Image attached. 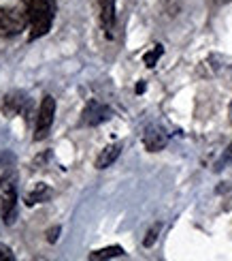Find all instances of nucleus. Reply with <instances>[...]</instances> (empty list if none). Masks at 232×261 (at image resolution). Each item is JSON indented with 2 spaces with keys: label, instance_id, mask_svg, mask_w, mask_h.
Here are the masks:
<instances>
[{
  "label": "nucleus",
  "instance_id": "nucleus-1",
  "mask_svg": "<svg viewBox=\"0 0 232 261\" xmlns=\"http://www.w3.org/2000/svg\"><path fill=\"white\" fill-rule=\"evenodd\" d=\"M28 11V26H30V41L45 37L53 17H56V3L53 0H21Z\"/></svg>",
  "mask_w": 232,
  "mask_h": 261
},
{
  "label": "nucleus",
  "instance_id": "nucleus-2",
  "mask_svg": "<svg viewBox=\"0 0 232 261\" xmlns=\"http://www.w3.org/2000/svg\"><path fill=\"white\" fill-rule=\"evenodd\" d=\"M0 219L5 225H13L17 219V189L13 171L0 180Z\"/></svg>",
  "mask_w": 232,
  "mask_h": 261
},
{
  "label": "nucleus",
  "instance_id": "nucleus-3",
  "mask_svg": "<svg viewBox=\"0 0 232 261\" xmlns=\"http://www.w3.org/2000/svg\"><path fill=\"white\" fill-rule=\"evenodd\" d=\"M28 26V11L21 3L15 7H7L0 11V37H17Z\"/></svg>",
  "mask_w": 232,
  "mask_h": 261
},
{
  "label": "nucleus",
  "instance_id": "nucleus-4",
  "mask_svg": "<svg viewBox=\"0 0 232 261\" xmlns=\"http://www.w3.org/2000/svg\"><path fill=\"white\" fill-rule=\"evenodd\" d=\"M53 118H56V99L51 94H45L39 105L37 122H35V141H41L49 135L53 126Z\"/></svg>",
  "mask_w": 232,
  "mask_h": 261
},
{
  "label": "nucleus",
  "instance_id": "nucleus-5",
  "mask_svg": "<svg viewBox=\"0 0 232 261\" xmlns=\"http://www.w3.org/2000/svg\"><path fill=\"white\" fill-rule=\"evenodd\" d=\"M109 118H111V107L92 99V101H87L85 110L81 114V122L87 124V126H98V124L107 122Z\"/></svg>",
  "mask_w": 232,
  "mask_h": 261
},
{
  "label": "nucleus",
  "instance_id": "nucleus-6",
  "mask_svg": "<svg viewBox=\"0 0 232 261\" xmlns=\"http://www.w3.org/2000/svg\"><path fill=\"white\" fill-rule=\"evenodd\" d=\"M101 26L107 39L115 37L117 28V13H115V0H101Z\"/></svg>",
  "mask_w": 232,
  "mask_h": 261
},
{
  "label": "nucleus",
  "instance_id": "nucleus-7",
  "mask_svg": "<svg viewBox=\"0 0 232 261\" xmlns=\"http://www.w3.org/2000/svg\"><path fill=\"white\" fill-rule=\"evenodd\" d=\"M28 105V96L24 92H9L3 99V114L7 118H15L19 114H26Z\"/></svg>",
  "mask_w": 232,
  "mask_h": 261
},
{
  "label": "nucleus",
  "instance_id": "nucleus-8",
  "mask_svg": "<svg viewBox=\"0 0 232 261\" xmlns=\"http://www.w3.org/2000/svg\"><path fill=\"white\" fill-rule=\"evenodd\" d=\"M167 144H169V135L160 126H149L145 130V135H143V146L149 152H160L167 148Z\"/></svg>",
  "mask_w": 232,
  "mask_h": 261
},
{
  "label": "nucleus",
  "instance_id": "nucleus-9",
  "mask_svg": "<svg viewBox=\"0 0 232 261\" xmlns=\"http://www.w3.org/2000/svg\"><path fill=\"white\" fill-rule=\"evenodd\" d=\"M121 154V144H111V146H107L101 154H98L96 159V169H107V167H111L113 163L119 159Z\"/></svg>",
  "mask_w": 232,
  "mask_h": 261
},
{
  "label": "nucleus",
  "instance_id": "nucleus-10",
  "mask_svg": "<svg viewBox=\"0 0 232 261\" xmlns=\"http://www.w3.org/2000/svg\"><path fill=\"white\" fill-rule=\"evenodd\" d=\"M51 189L47 187V184H37L35 189H32L28 195H26V203L28 205H35V203H45L51 199Z\"/></svg>",
  "mask_w": 232,
  "mask_h": 261
},
{
  "label": "nucleus",
  "instance_id": "nucleus-11",
  "mask_svg": "<svg viewBox=\"0 0 232 261\" xmlns=\"http://www.w3.org/2000/svg\"><path fill=\"white\" fill-rule=\"evenodd\" d=\"M113 257H124V248H121V246H109V248H101V251L90 253V259H92V261H98V259H113Z\"/></svg>",
  "mask_w": 232,
  "mask_h": 261
},
{
  "label": "nucleus",
  "instance_id": "nucleus-12",
  "mask_svg": "<svg viewBox=\"0 0 232 261\" xmlns=\"http://www.w3.org/2000/svg\"><path fill=\"white\" fill-rule=\"evenodd\" d=\"M162 54H164L162 45H156L153 49H149V51L145 54V56H143V62H145L149 69H151V67H156V62L160 60V56H162Z\"/></svg>",
  "mask_w": 232,
  "mask_h": 261
},
{
  "label": "nucleus",
  "instance_id": "nucleus-13",
  "mask_svg": "<svg viewBox=\"0 0 232 261\" xmlns=\"http://www.w3.org/2000/svg\"><path fill=\"white\" fill-rule=\"evenodd\" d=\"M228 165H232V141H230V146L224 150V154L219 156V161L215 163V171H222V169H226Z\"/></svg>",
  "mask_w": 232,
  "mask_h": 261
},
{
  "label": "nucleus",
  "instance_id": "nucleus-14",
  "mask_svg": "<svg viewBox=\"0 0 232 261\" xmlns=\"http://www.w3.org/2000/svg\"><path fill=\"white\" fill-rule=\"evenodd\" d=\"M160 229H162V225H160V223H156V225H153L151 229L147 231V236H145V240H143V244H145L147 248H149V246H153V244H156V240H158V233H160Z\"/></svg>",
  "mask_w": 232,
  "mask_h": 261
},
{
  "label": "nucleus",
  "instance_id": "nucleus-15",
  "mask_svg": "<svg viewBox=\"0 0 232 261\" xmlns=\"http://www.w3.org/2000/svg\"><path fill=\"white\" fill-rule=\"evenodd\" d=\"M0 261H15L13 251H11V248L7 244H3V242H0Z\"/></svg>",
  "mask_w": 232,
  "mask_h": 261
},
{
  "label": "nucleus",
  "instance_id": "nucleus-16",
  "mask_svg": "<svg viewBox=\"0 0 232 261\" xmlns=\"http://www.w3.org/2000/svg\"><path fill=\"white\" fill-rule=\"evenodd\" d=\"M58 236H60V225H56V227H53V229H49L47 231V242H58Z\"/></svg>",
  "mask_w": 232,
  "mask_h": 261
},
{
  "label": "nucleus",
  "instance_id": "nucleus-17",
  "mask_svg": "<svg viewBox=\"0 0 232 261\" xmlns=\"http://www.w3.org/2000/svg\"><path fill=\"white\" fill-rule=\"evenodd\" d=\"M141 92H145V84H143V82L137 86V94H141Z\"/></svg>",
  "mask_w": 232,
  "mask_h": 261
}]
</instances>
